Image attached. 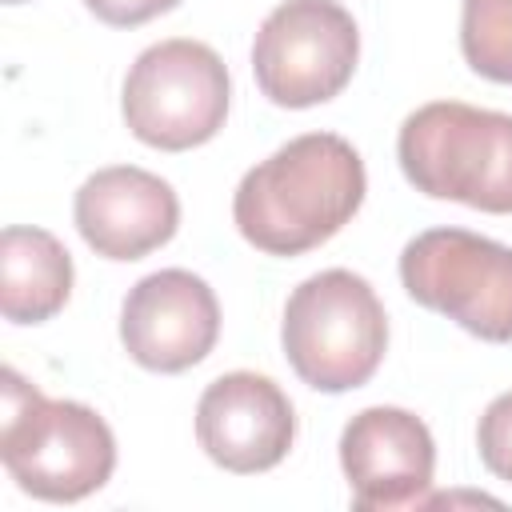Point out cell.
<instances>
[{
  "label": "cell",
  "mask_w": 512,
  "mask_h": 512,
  "mask_svg": "<svg viewBox=\"0 0 512 512\" xmlns=\"http://www.w3.org/2000/svg\"><path fill=\"white\" fill-rule=\"evenodd\" d=\"M76 228L96 256L140 260L168 244L180 228V200L168 180L136 164L92 172L72 200Z\"/></svg>",
  "instance_id": "obj_11"
},
{
  "label": "cell",
  "mask_w": 512,
  "mask_h": 512,
  "mask_svg": "<svg viewBox=\"0 0 512 512\" xmlns=\"http://www.w3.org/2000/svg\"><path fill=\"white\" fill-rule=\"evenodd\" d=\"M460 52L476 76L512 84V0H460Z\"/></svg>",
  "instance_id": "obj_13"
},
{
  "label": "cell",
  "mask_w": 512,
  "mask_h": 512,
  "mask_svg": "<svg viewBox=\"0 0 512 512\" xmlns=\"http://www.w3.org/2000/svg\"><path fill=\"white\" fill-rule=\"evenodd\" d=\"M196 440L204 456L224 472H268L288 456L296 440L292 400L272 376L224 372L200 392Z\"/></svg>",
  "instance_id": "obj_10"
},
{
  "label": "cell",
  "mask_w": 512,
  "mask_h": 512,
  "mask_svg": "<svg viewBox=\"0 0 512 512\" xmlns=\"http://www.w3.org/2000/svg\"><path fill=\"white\" fill-rule=\"evenodd\" d=\"M0 460L36 500L72 504L100 492L116 468V436L80 400H48L16 368L0 372Z\"/></svg>",
  "instance_id": "obj_2"
},
{
  "label": "cell",
  "mask_w": 512,
  "mask_h": 512,
  "mask_svg": "<svg viewBox=\"0 0 512 512\" xmlns=\"http://www.w3.org/2000/svg\"><path fill=\"white\" fill-rule=\"evenodd\" d=\"M280 344L292 372L316 392H352L368 384L388 348V316L376 288L348 272L324 268L296 284L284 304Z\"/></svg>",
  "instance_id": "obj_4"
},
{
  "label": "cell",
  "mask_w": 512,
  "mask_h": 512,
  "mask_svg": "<svg viewBox=\"0 0 512 512\" xmlns=\"http://www.w3.org/2000/svg\"><path fill=\"white\" fill-rule=\"evenodd\" d=\"M228 68L216 48L176 36L144 48L120 92L128 132L160 152H188L208 144L228 116Z\"/></svg>",
  "instance_id": "obj_5"
},
{
  "label": "cell",
  "mask_w": 512,
  "mask_h": 512,
  "mask_svg": "<svg viewBox=\"0 0 512 512\" xmlns=\"http://www.w3.org/2000/svg\"><path fill=\"white\" fill-rule=\"evenodd\" d=\"M360 60V32L336 0L276 4L256 40L252 72L260 92L280 108H316L344 92Z\"/></svg>",
  "instance_id": "obj_7"
},
{
  "label": "cell",
  "mask_w": 512,
  "mask_h": 512,
  "mask_svg": "<svg viewBox=\"0 0 512 512\" xmlns=\"http://www.w3.org/2000/svg\"><path fill=\"white\" fill-rule=\"evenodd\" d=\"M88 12L112 28H136V24H148L164 12H172L180 0H84Z\"/></svg>",
  "instance_id": "obj_15"
},
{
  "label": "cell",
  "mask_w": 512,
  "mask_h": 512,
  "mask_svg": "<svg viewBox=\"0 0 512 512\" xmlns=\"http://www.w3.org/2000/svg\"><path fill=\"white\" fill-rule=\"evenodd\" d=\"M4 4H24V0H4Z\"/></svg>",
  "instance_id": "obj_16"
},
{
  "label": "cell",
  "mask_w": 512,
  "mask_h": 512,
  "mask_svg": "<svg viewBox=\"0 0 512 512\" xmlns=\"http://www.w3.org/2000/svg\"><path fill=\"white\" fill-rule=\"evenodd\" d=\"M408 184L432 200H456L476 212H512V116L460 100L416 108L396 136Z\"/></svg>",
  "instance_id": "obj_3"
},
{
  "label": "cell",
  "mask_w": 512,
  "mask_h": 512,
  "mask_svg": "<svg viewBox=\"0 0 512 512\" xmlns=\"http://www.w3.org/2000/svg\"><path fill=\"white\" fill-rule=\"evenodd\" d=\"M404 292L488 344H512V248L464 228H428L400 252Z\"/></svg>",
  "instance_id": "obj_6"
},
{
  "label": "cell",
  "mask_w": 512,
  "mask_h": 512,
  "mask_svg": "<svg viewBox=\"0 0 512 512\" xmlns=\"http://www.w3.org/2000/svg\"><path fill=\"white\" fill-rule=\"evenodd\" d=\"M220 336L216 292L188 268H160L136 280L120 308L124 352L148 372H184L200 364Z\"/></svg>",
  "instance_id": "obj_9"
},
{
  "label": "cell",
  "mask_w": 512,
  "mask_h": 512,
  "mask_svg": "<svg viewBox=\"0 0 512 512\" xmlns=\"http://www.w3.org/2000/svg\"><path fill=\"white\" fill-rule=\"evenodd\" d=\"M72 296L68 248L28 224H8L0 236V312L12 324H44Z\"/></svg>",
  "instance_id": "obj_12"
},
{
  "label": "cell",
  "mask_w": 512,
  "mask_h": 512,
  "mask_svg": "<svg viewBox=\"0 0 512 512\" xmlns=\"http://www.w3.org/2000/svg\"><path fill=\"white\" fill-rule=\"evenodd\" d=\"M476 448H480L484 468L496 480L512 484V392H500L484 408V416L476 424Z\"/></svg>",
  "instance_id": "obj_14"
},
{
  "label": "cell",
  "mask_w": 512,
  "mask_h": 512,
  "mask_svg": "<svg viewBox=\"0 0 512 512\" xmlns=\"http://www.w3.org/2000/svg\"><path fill=\"white\" fill-rule=\"evenodd\" d=\"M340 468L348 476L356 508L364 512L412 508V504H428L436 444L416 412L376 404L344 424Z\"/></svg>",
  "instance_id": "obj_8"
},
{
  "label": "cell",
  "mask_w": 512,
  "mask_h": 512,
  "mask_svg": "<svg viewBox=\"0 0 512 512\" xmlns=\"http://www.w3.org/2000/svg\"><path fill=\"white\" fill-rule=\"evenodd\" d=\"M360 152L336 132H304L244 172L232 196L240 236L268 256H300L332 240L364 204Z\"/></svg>",
  "instance_id": "obj_1"
}]
</instances>
